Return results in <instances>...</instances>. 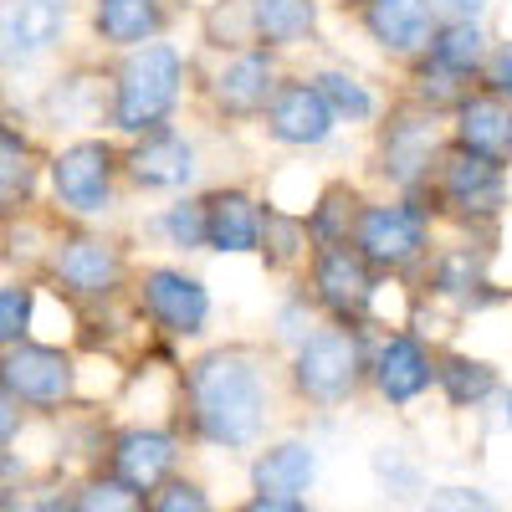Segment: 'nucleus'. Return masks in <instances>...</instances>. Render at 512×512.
Returning <instances> with one entry per match:
<instances>
[{"label": "nucleus", "mask_w": 512, "mask_h": 512, "mask_svg": "<svg viewBox=\"0 0 512 512\" xmlns=\"http://www.w3.org/2000/svg\"><path fill=\"white\" fill-rule=\"evenodd\" d=\"M277 390H282V354L251 338H226L205 344L180 364V405L190 420V441L210 451H256L277 420Z\"/></svg>", "instance_id": "obj_1"}, {"label": "nucleus", "mask_w": 512, "mask_h": 512, "mask_svg": "<svg viewBox=\"0 0 512 512\" xmlns=\"http://www.w3.org/2000/svg\"><path fill=\"white\" fill-rule=\"evenodd\" d=\"M195 41L175 36H159L144 41V47H128L118 52V62L108 67L113 82V118H108V134L118 139H139L149 128L164 123H180L195 108Z\"/></svg>", "instance_id": "obj_2"}, {"label": "nucleus", "mask_w": 512, "mask_h": 512, "mask_svg": "<svg viewBox=\"0 0 512 512\" xmlns=\"http://www.w3.org/2000/svg\"><path fill=\"white\" fill-rule=\"evenodd\" d=\"M446 144H451L446 118L410 103L405 93H395L390 108H384V118L364 134L359 180L369 190H390V195H425Z\"/></svg>", "instance_id": "obj_3"}, {"label": "nucleus", "mask_w": 512, "mask_h": 512, "mask_svg": "<svg viewBox=\"0 0 512 512\" xmlns=\"http://www.w3.org/2000/svg\"><path fill=\"white\" fill-rule=\"evenodd\" d=\"M369 344L374 328L323 318L292 354H282V390L313 415L349 410L369 390Z\"/></svg>", "instance_id": "obj_4"}, {"label": "nucleus", "mask_w": 512, "mask_h": 512, "mask_svg": "<svg viewBox=\"0 0 512 512\" xmlns=\"http://www.w3.org/2000/svg\"><path fill=\"white\" fill-rule=\"evenodd\" d=\"M195 118L221 128L226 139L246 134L262 123L272 93L282 88V77L292 72V62L272 47H241V52H195Z\"/></svg>", "instance_id": "obj_5"}, {"label": "nucleus", "mask_w": 512, "mask_h": 512, "mask_svg": "<svg viewBox=\"0 0 512 512\" xmlns=\"http://www.w3.org/2000/svg\"><path fill=\"white\" fill-rule=\"evenodd\" d=\"M441 241V221L425 195H390V190H369L359 226H354V246L359 256L395 287H415L431 251Z\"/></svg>", "instance_id": "obj_6"}, {"label": "nucleus", "mask_w": 512, "mask_h": 512, "mask_svg": "<svg viewBox=\"0 0 512 512\" xmlns=\"http://www.w3.org/2000/svg\"><path fill=\"white\" fill-rule=\"evenodd\" d=\"M425 200H431L441 231L472 236V241H497L512 216V164L446 144Z\"/></svg>", "instance_id": "obj_7"}, {"label": "nucleus", "mask_w": 512, "mask_h": 512, "mask_svg": "<svg viewBox=\"0 0 512 512\" xmlns=\"http://www.w3.org/2000/svg\"><path fill=\"white\" fill-rule=\"evenodd\" d=\"M52 205L72 221H108L123 200V139L118 134H72L47 154Z\"/></svg>", "instance_id": "obj_8"}, {"label": "nucleus", "mask_w": 512, "mask_h": 512, "mask_svg": "<svg viewBox=\"0 0 512 512\" xmlns=\"http://www.w3.org/2000/svg\"><path fill=\"white\" fill-rule=\"evenodd\" d=\"M134 308L139 318L169 338V344H200L216 323V292H210L205 272H195L180 256H154V262H139L134 267Z\"/></svg>", "instance_id": "obj_9"}, {"label": "nucleus", "mask_w": 512, "mask_h": 512, "mask_svg": "<svg viewBox=\"0 0 512 512\" xmlns=\"http://www.w3.org/2000/svg\"><path fill=\"white\" fill-rule=\"evenodd\" d=\"M123 185L149 200H175V195H200L210 185V154L200 128L164 123L139 139H123Z\"/></svg>", "instance_id": "obj_10"}, {"label": "nucleus", "mask_w": 512, "mask_h": 512, "mask_svg": "<svg viewBox=\"0 0 512 512\" xmlns=\"http://www.w3.org/2000/svg\"><path fill=\"white\" fill-rule=\"evenodd\" d=\"M297 282L308 287V297L318 303V313L328 323L384 328V292H390V282L364 262L354 241L349 246H313Z\"/></svg>", "instance_id": "obj_11"}, {"label": "nucleus", "mask_w": 512, "mask_h": 512, "mask_svg": "<svg viewBox=\"0 0 512 512\" xmlns=\"http://www.w3.org/2000/svg\"><path fill=\"white\" fill-rule=\"evenodd\" d=\"M256 139H262L267 149H277V154H287V159H313V154H333L349 134L338 128L333 108L323 103L318 82L303 72V62H292V72L272 93L262 123H256Z\"/></svg>", "instance_id": "obj_12"}, {"label": "nucleus", "mask_w": 512, "mask_h": 512, "mask_svg": "<svg viewBox=\"0 0 512 512\" xmlns=\"http://www.w3.org/2000/svg\"><path fill=\"white\" fill-rule=\"evenodd\" d=\"M436 359L441 338L420 333L415 323H384L369 344V395L384 410H415L425 395H436Z\"/></svg>", "instance_id": "obj_13"}, {"label": "nucleus", "mask_w": 512, "mask_h": 512, "mask_svg": "<svg viewBox=\"0 0 512 512\" xmlns=\"http://www.w3.org/2000/svg\"><path fill=\"white\" fill-rule=\"evenodd\" d=\"M333 6L349 16V26L364 47L395 72L431 52V41L441 31V16L431 0H328V11Z\"/></svg>", "instance_id": "obj_14"}, {"label": "nucleus", "mask_w": 512, "mask_h": 512, "mask_svg": "<svg viewBox=\"0 0 512 512\" xmlns=\"http://www.w3.org/2000/svg\"><path fill=\"white\" fill-rule=\"evenodd\" d=\"M52 282L57 292L77 303H113V297L134 282V256L118 236L103 231H72L52 251Z\"/></svg>", "instance_id": "obj_15"}, {"label": "nucleus", "mask_w": 512, "mask_h": 512, "mask_svg": "<svg viewBox=\"0 0 512 512\" xmlns=\"http://www.w3.org/2000/svg\"><path fill=\"white\" fill-rule=\"evenodd\" d=\"M205 200V256L221 262H256L262 246V221H267V190L256 180L226 175L200 190Z\"/></svg>", "instance_id": "obj_16"}, {"label": "nucleus", "mask_w": 512, "mask_h": 512, "mask_svg": "<svg viewBox=\"0 0 512 512\" xmlns=\"http://www.w3.org/2000/svg\"><path fill=\"white\" fill-rule=\"evenodd\" d=\"M77 0H0V77H21L57 57L72 36Z\"/></svg>", "instance_id": "obj_17"}, {"label": "nucleus", "mask_w": 512, "mask_h": 512, "mask_svg": "<svg viewBox=\"0 0 512 512\" xmlns=\"http://www.w3.org/2000/svg\"><path fill=\"white\" fill-rule=\"evenodd\" d=\"M303 72L318 82L323 103L333 108L338 128H344L349 139H364L369 128L384 118L390 98H395V82H379V77L364 72L359 62L333 57V52H313V57H303Z\"/></svg>", "instance_id": "obj_18"}, {"label": "nucleus", "mask_w": 512, "mask_h": 512, "mask_svg": "<svg viewBox=\"0 0 512 512\" xmlns=\"http://www.w3.org/2000/svg\"><path fill=\"white\" fill-rule=\"evenodd\" d=\"M0 390L31 410H57L77 390V359L57 344H36V338L11 344L0 349Z\"/></svg>", "instance_id": "obj_19"}, {"label": "nucleus", "mask_w": 512, "mask_h": 512, "mask_svg": "<svg viewBox=\"0 0 512 512\" xmlns=\"http://www.w3.org/2000/svg\"><path fill=\"white\" fill-rule=\"evenodd\" d=\"M180 461H185V436L180 431H169V425H128V431L113 436L108 472L123 487H134L139 497H149L154 487H164L180 472Z\"/></svg>", "instance_id": "obj_20"}, {"label": "nucleus", "mask_w": 512, "mask_h": 512, "mask_svg": "<svg viewBox=\"0 0 512 512\" xmlns=\"http://www.w3.org/2000/svg\"><path fill=\"white\" fill-rule=\"evenodd\" d=\"M180 16H185V0H88L93 47L113 57L128 47H144V41L175 36Z\"/></svg>", "instance_id": "obj_21"}, {"label": "nucleus", "mask_w": 512, "mask_h": 512, "mask_svg": "<svg viewBox=\"0 0 512 512\" xmlns=\"http://www.w3.org/2000/svg\"><path fill=\"white\" fill-rule=\"evenodd\" d=\"M251 16V41L272 47L287 62H303L323 52V31H328V0H246Z\"/></svg>", "instance_id": "obj_22"}, {"label": "nucleus", "mask_w": 512, "mask_h": 512, "mask_svg": "<svg viewBox=\"0 0 512 512\" xmlns=\"http://www.w3.org/2000/svg\"><path fill=\"white\" fill-rule=\"evenodd\" d=\"M41 118L67 128V134H108L113 118V82L98 67H72L47 82L41 93Z\"/></svg>", "instance_id": "obj_23"}, {"label": "nucleus", "mask_w": 512, "mask_h": 512, "mask_svg": "<svg viewBox=\"0 0 512 512\" xmlns=\"http://www.w3.org/2000/svg\"><path fill=\"white\" fill-rule=\"evenodd\" d=\"M323 477V446L313 436H277L262 441L246 461V482L251 492H272V497H308Z\"/></svg>", "instance_id": "obj_24"}, {"label": "nucleus", "mask_w": 512, "mask_h": 512, "mask_svg": "<svg viewBox=\"0 0 512 512\" xmlns=\"http://www.w3.org/2000/svg\"><path fill=\"white\" fill-rule=\"evenodd\" d=\"M446 139H451V149L507 164V154H512V103L477 82V88L446 113Z\"/></svg>", "instance_id": "obj_25"}, {"label": "nucleus", "mask_w": 512, "mask_h": 512, "mask_svg": "<svg viewBox=\"0 0 512 512\" xmlns=\"http://www.w3.org/2000/svg\"><path fill=\"white\" fill-rule=\"evenodd\" d=\"M369 200V185L359 180V169H338V175H323V185L313 190V200L303 205V221H308V241L313 246H349L354 226H359V210Z\"/></svg>", "instance_id": "obj_26"}, {"label": "nucleus", "mask_w": 512, "mask_h": 512, "mask_svg": "<svg viewBox=\"0 0 512 512\" xmlns=\"http://www.w3.org/2000/svg\"><path fill=\"white\" fill-rule=\"evenodd\" d=\"M502 369L482 354H466L456 344H441V359H436V395L446 400V410L456 415H477L487 405H497L502 395Z\"/></svg>", "instance_id": "obj_27"}, {"label": "nucleus", "mask_w": 512, "mask_h": 512, "mask_svg": "<svg viewBox=\"0 0 512 512\" xmlns=\"http://www.w3.org/2000/svg\"><path fill=\"white\" fill-rule=\"evenodd\" d=\"M144 241L164 256H180V262H195L205 256V200L200 195H175L154 210H144L139 221Z\"/></svg>", "instance_id": "obj_28"}, {"label": "nucleus", "mask_w": 512, "mask_h": 512, "mask_svg": "<svg viewBox=\"0 0 512 512\" xmlns=\"http://www.w3.org/2000/svg\"><path fill=\"white\" fill-rule=\"evenodd\" d=\"M308 256H313V241H308L303 210H287V205H272V200H267V221H262V246H256V267H262L272 282H292V277H303Z\"/></svg>", "instance_id": "obj_29"}, {"label": "nucleus", "mask_w": 512, "mask_h": 512, "mask_svg": "<svg viewBox=\"0 0 512 512\" xmlns=\"http://www.w3.org/2000/svg\"><path fill=\"white\" fill-rule=\"evenodd\" d=\"M492 47H497L492 21H441V31L431 41V57L441 67H451L456 77H466V82H482V72L492 62Z\"/></svg>", "instance_id": "obj_30"}, {"label": "nucleus", "mask_w": 512, "mask_h": 512, "mask_svg": "<svg viewBox=\"0 0 512 512\" xmlns=\"http://www.w3.org/2000/svg\"><path fill=\"white\" fill-rule=\"evenodd\" d=\"M477 82H466V77H456L451 67H441L431 52L425 57H415V62H405L400 72H395V93H405L410 103H420V108H431V113H451L466 93H472Z\"/></svg>", "instance_id": "obj_31"}, {"label": "nucleus", "mask_w": 512, "mask_h": 512, "mask_svg": "<svg viewBox=\"0 0 512 512\" xmlns=\"http://www.w3.org/2000/svg\"><path fill=\"white\" fill-rule=\"evenodd\" d=\"M369 477L379 487L384 502H420L425 497V461L405 446V441H379L369 451Z\"/></svg>", "instance_id": "obj_32"}, {"label": "nucleus", "mask_w": 512, "mask_h": 512, "mask_svg": "<svg viewBox=\"0 0 512 512\" xmlns=\"http://www.w3.org/2000/svg\"><path fill=\"white\" fill-rule=\"evenodd\" d=\"M318 323H323V313H318V303L308 297V287L297 282V277H292V282H277L272 313H267V344H272L277 354H292Z\"/></svg>", "instance_id": "obj_33"}, {"label": "nucleus", "mask_w": 512, "mask_h": 512, "mask_svg": "<svg viewBox=\"0 0 512 512\" xmlns=\"http://www.w3.org/2000/svg\"><path fill=\"white\" fill-rule=\"evenodd\" d=\"M195 52H241L251 47V16L246 0H205L200 26H195Z\"/></svg>", "instance_id": "obj_34"}, {"label": "nucleus", "mask_w": 512, "mask_h": 512, "mask_svg": "<svg viewBox=\"0 0 512 512\" xmlns=\"http://www.w3.org/2000/svg\"><path fill=\"white\" fill-rule=\"evenodd\" d=\"M41 169H47V164L36 159L31 134L0 118V195H26V190L36 185Z\"/></svg>", "instance_id": "obj_35"}, {"label": "nucleus", "mask_w": 512, "mask_h": 512, "mask_svg": "<svg viewBox=\"0 0 512 512\" xmlns=\"http://www.w3.org/2000/svg\"><path fill=\"white\" fill-rule=\"evenodd\" d=\"M36 323V287L31 282H0V349L26 344Z\"/></svg>", "instance_id": "obj_36"}, {"label": "nucleus", "mask_w": 512, "mask_h": 512, "mask_svg": "<svg viewBox=\"0 0 512 512\" xmlns=\"http://www.w3.org/2000/svg\"><path fill=\"white\" fill-rule=\"evenodd\" d=\"M415 512H502L497 497L487 487H472V482H436L425 487V497L415 502Z\"/></svg>", "instance_id": "obj_37"}, {"label": "nucleus", "mask_w": 512, "mask_h": 512, "mask_svg": "<svg viewBox=\"0 0 512 512\" xmlns=\"http://www.w3.org/2000/svg\"><path fill=\"white\" fill-rule=\"evenodd\" d=\"M72 512H144V497H139L134 487H123V482L108 472V477H93V482L77 487Z\"/></svg>", "instance_id": "obj_38"}, {"label": "nucleus", "mask_w": 512, "mask_h": 512, "mask_svg": "<svg viewBox=\"0 0 512 512\" xmlns=\"http://www.w3.org/2000/svg\"><path fill=\"white\" fill-rule=\"evenodd\" d=\"M144 512H221L216 507V497H210L195 477H169L164 487H154L149 497H144Z\"/></svg>", "instance_id": "obj_39"}, {"label": "nucleus", "mask_w": 512, "mask_h": 512, "mask_svg": "<svg viewBox=\"0 0 512 512\" xmlns=\"http://www.w3.org/2000/svg\"><path fill=\"white\" fill-rule=\"evenodd\" d=\"M482 88H492L497 98L512 103V31H497L492 62H487V72H482Z\"/></svg>", "instance_id": "obj_40"}, {"label": "nucleus", "mask_w": 512, "mask_h": 512, "mask_svg": "<svg viewBox=\"0 0 512 512\" xmlns=\"http://www.w3.org/2000/svg\"><path fill=\"white\" fill-rule=\"evenodd\" d=\"M441 21H497L502 0H431Z\"/></svg>", "instance_id": "obj_41"}, {"label": "nucleus", "mask_w": 512, "mask_h": 512, "mask_svg": "<svg viewBox=\"0 0 512 512\" xmlns=\"http://www.w3.org/2000/svg\"><path fill=\"white\" fill-rule=\"evenodd\" d=\"M231 512H313L308 497H272V492H246Z\"/></svg>", "instance_id": "obj_42"}, {"label": "nucleus", "mask_w": 512, "mask_h": 512, "mask_svg": "<svg viewBox=\"0 0 512 512\" xmlns=\"http://www.w3.org/2000/svg\"><path fill=\"white\" fill-rule=\"evenodd\" d=\"M21 400H11L6 390H0V446H11L16 441V431H21Z\"/></svg>", "instance_id": "obj_43"}, {"label": "nucleus", "mask_w": 512, "mask_h": 512, "mask_svg": "<svg viewBox=\"0 0 512 512\" xmlns=\"http://www.w3.org/2000/svg\"><path fill=\"white\" fill-rule=\"evenodd\" d=\"M16 477H21V461H16V456H11L6 446H0V492H6V487H11Z\"/></svg>", "instance_id": "obj_44"}, {"label": "nucleus", "mask_w": 512, "mask_h": 512, "mask_svg": "<svg viewBox=\"0 0 512 512\" xmlns=\"http://www.w3.org/2000/svg\"><path fill=\"white\" fill-rule=\"evenodd\" d=\"M497 425L512 431V384H502V395H497Z\"/></svg>", "instance_id": "obj_45"}, {"label": "nucleus", "mask_w": 512, "mask_h": 512, "mask_svg": "<svg viewBox=\"0 0 512 512\" xmlns=\"http://www.w3.org/2000/svg\"><path fill=\"white\" fill-rule=\"evenodd\" d=\"M507 164H512V154H507Z\"/></svg>", "instance_id": "obj_46"}]
</instances>
